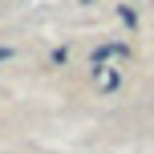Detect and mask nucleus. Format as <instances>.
<instances>
[{"mask_svg":"<svg viewBox=\"0 0 154 154\" xmlns=\"http://www.w3.org/2000/svg\"><path fill=\"white\" fill-rule=\"evenodd\" d=\"M126 53H130L126 45H101L97 53H93V61H109V57H126Z\"/></svg>","mask_w":154,"mask_h":154,"instance_id":"f257e3e1","label":"nucleus"},{"mask_svg":"<svg viewBox=\"0 0 154 154\" xmlns=\"http://www.w3.org/2000/svg\"><path fill=\"white\" fill-rule=\"evenodd\" d=\"M8 57H12V53H8V49H0V61H8Z\"/></svg>","mask_w":154,"mask_h":154,"instance_id":"f03ea898","label":"nucleus"}]
</instances>
